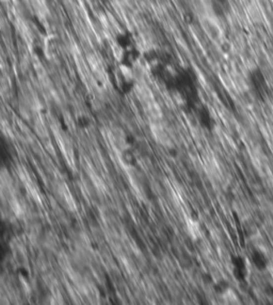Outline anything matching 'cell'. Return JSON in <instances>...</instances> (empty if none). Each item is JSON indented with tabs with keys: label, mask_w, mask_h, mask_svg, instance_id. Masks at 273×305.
Masks as SVG:
<instances>
[{
	"label": "cell",
	"mask_w": 273,
	"mask_h": 305,
	"mask_svg": "<svg viewBox=\"0 0 273 305\" xmlns=\"http://www.w3.org/2000/svg\"><path fill=\"white\" fill-rule=\"evenodd\" d=\"M223 299L227 301V302H228V303H238L239 302L236 294L234 293L233 290H230V289H228L223 294Z\"/></svg>",
	"instance_id": "obj_2"
},
{
	"label": "cell",
	"mask_w": 273,
	"mask_h": 305,
	"mask_svg": "<svg viewBox=\"0 0 273 305\" xmlns=\"http://www.w3.org/2000/svg\"><path fill=\"white\" fill-rule=\"evenodd\" d=\"M210 8L217 17L224 18L231 11V2L230 0H210Z\"/></svg>",
	"instance_id": "obj_1"
}]
</instances>
